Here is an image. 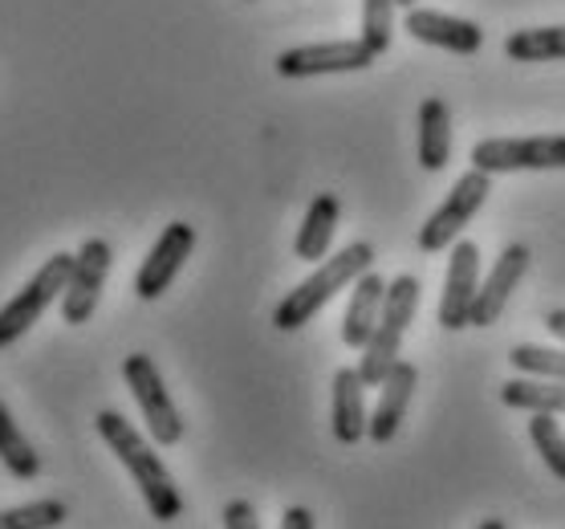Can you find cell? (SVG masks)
<instances>
[{
  "label": "cell",
  "instance_id": "obj_1",
  "mask_svg": "<svg viewBox=\"0 0 565 529\" xmlns=\"http://www.w3.org/2000/svg\"><path fill=\"white\" fill-rule=\"evenodd\" d=\"M94 424H98V436L106 440V448L115 452L118 461H122V468L130 473V480L139 485L142 501H147L154 521H180L183 517L180 489H175V480H171L163 456L139 436V427L118 412H98Z\"/></svg>",
  "mask_w": 565,
  "mask_h": 529
},
{
  "label": "cell",
  "instance_id": "obj_2",
  "mask_svg": "<svg viewBox=\"0 0 565 529\" xmlns=\"http://www.w3.org/2000/svg\"><path fill=\"white\" fill-rule=\"evenodd\" d=\"M371 265H374L371 241H354V245H347L342 253L326 257L318 269L309 273L306 282L297 285L294 294H285L281 301H277V310H273V326L285 330V335L301 330V326L313 322V318L334 301V294H342L347 285L359 282L362 273H371Z\"/></svg>",
  "mask_w": 565,
  "mask_h": 529
},
{
  "label": "cell",
  "instance_id": "obj_3",
  "mask_svg": "<svg viewBox=\"0 0 565 529\" xmlns=\"http://www.w3.org/2000/svg\"><path fill=\"white\" fill-rule=\"evenodd\" d=\"M419 277L415 273H398L395 282H386V301H383V318L374 326L371 342L362 347L359 374L366 388H379L391 367L398 362V350H403V338H407V326L415 322V310H419Z\"/></svg>",
  "mask_w": 565,
  "mask_h": 529
},
{
  "label": "cell",
  "instance_id": "obj_4",
  "mask_svg": "<svg viewBox=\"0 0 565 529\" xmlns=\"http://www.w3.org/2000/svg\"><path fill=\"white\" fill-rule=\"evenodd\" d=\"M70 273H74V253H53V257L21 285V294L9 297V301L0 306V347H13L17 338H25L29 330L41 322V314L65 294Z\"/></svg>",
  "mask_w": 565,
  "mask_h": 529
},
{
  "label": "cell",
  "instance_id": "obj_5",
  "mask_svg": "<svg viewBox=\"0 0 565 529\" xmlns=\"http://www.w3.org/2000/svg\"><path fill=\"white\" fill-rule=\"evenodd\" d=\"M122 379H127L130 395H135V403H139L142 424H147L154 444H159V448L180 444L183 415H180V408L171 403V391H168V383H163V374H159L151 355H142V350L127 355V359H122Z\"/></svg>",
  "mask_w": 565,
  "mask_h": 529
},
{
  "label": "cell",
  "instance_id": "obj_6",
  "mask_svg": "<svg viewBox=\"0 0 565 529\" xmlns=\"http://www.w3.org/2000/svg\"><path fill=\"white\" fill-rule=\"evenodd\" d=\"M492 192V176L480 168H468L460 180L451 183V192L444 195V204L424 220V229H419V248L424 253H444L451 248L456 241L463 236V229L472 224V216L484 208Z\"/></svg>",
  "mask_w": 565,
  "mask_h": 529
},
{
  "label": "cell",
  "instance_id": "obj_7",
  "mask_svg": "<svg viewBox=\"0 0 565 529\" xmlns=\"http://www.w3.org/2000/svg\"><path fill=\"white\" fill-rule=\"evenodd\" d=\"M472 168L489 171V176H509V171H565V135L480 139L472 147Z\"/></svg>",
  "mask_w": 565,
  "mask_h": 529
},
{
  "label": "cell",
  "instance_id": "obj_8",
  "mask_svg": "<svg viewBox=\"0 0 565 529\" xmlns=\"http://www.w3.org/2000/svg\"><path fill=\"white\" fill-rule=\"evenodd\" d=\"M379 53L362 38L354 41H318V45H294L277 57L281 78H326V74H359L371 70Z\"/></svg>",
  "mask_w": 565,
  "mask_h": 529
},
{
  "label": "cell",
  "instance_id": "obj_9",
  "mask_svg": "<svg viewBox=\"0 0 565 529\" xmlns=\"http://www.w3.org/2000/svg\"><path fill=\"white\" fill-rule=\"evenodd\" d=\"M110 245L103 236H90L86 245L74 253V273H70V285L62 294V318L65 326H86L98 310V297L106 289V277H110Z\"/></svg>",
  "mask_w": 565,
  "mask_h": 529
},
{
  "label": "cell",
  "instance_id": "obj_10",
  "mask_svg": "<svg viewBox=\"0 0 565 529\" xmlns=\"http://www.w3.org/2000/svg\"><path fill=\"white\" fill-rule=\"evenodd\" d=\"M192 248H195V229L188 220H171L168 229L159 233V241L151 245L147 261L139 265V273H135V294L142 301H154V297L168 294L171 282L180 277L183 261L192 257Z\"/></svg>",
  "mask_w": 565,
  "mask_h": 529
},
{
  "label": "cell",
  "instance_id": "obj_11",
  "mask_svg": "<svg viewBox=\"0 0 565 529\" xmlns=\"http://www.w3.org/2000/svg\"><path fill=\"white\" fill-rule=\"evenodd\" d=\"M480 294V248L476 241L460 236L451 245L448 277H444V297H439V326L444 330H463L472 326V301Z\"/></svg>",
  "mask_w": 565,
  "mask_h": 529
},
{
  "label": "cell",
  "instance_id": "obj_12",
  "mask_svg": "<svg viewBox=\"0 0 565 529\" xmlns=\"http://www.w3.org/2000/svg\"><path fill=\"white\" fill-rule=\"evenodd\" d=\"M529 265H533L529 245H521V241L504 245V253L497 257V265L489 269V277L480 282V294H476V301H472V326L476 330H484V326H492L497 318H501L504 306H509V297H513V289L529 277Z\"/></svg>",
  "mask_w": 565,
  "mask_h": 529
},
{
  "label": "cell",
  "instance_id": "obj_13",
  "mask_svg": "<svg viewBox=\"0 0 565 529\" xmlns=\"http://www.w3.org/2000/svg\"><path fill=\"white\" fill-rule=\"evenodd\" d=\"M403 33H412L419 45H431V50H448V53H476L484 45V29L476 21H463V17L439 13V9H407L403 17Z\"/></svg>",
  "mask_w": 565,
  "mask_h": 529
},
{
  "label": "cell",
  "instance_id": "obj_14",
  "mask_svg": "<svg viewBox=\"0 0 565 529\" xmlns=\"http://www.w3.org/2000/svg\"><path fill=\"white\" fill-rule=\"evenodd\" d=\"M419 388V367L407 359H398L391 367L383 383H379V403H374L371 412V424H366V436L374 444H391L398 436V427L407 420V408H412V395Z\"/></svg>",
  "mask_w": 565,
  "mask_h": 529
},
{
  "label": "cell",
  "instance_id": "obj_15",
  "mask_svg": "<svg viewBox=\"0 0 565 529\" xmlns=\"http://www.w3.org/2000/svg\"><path fill=\"white\" fill-rule=\"evenodd\" d=\"M366 383L359 367H338L334 371V403H330V427L338 444H359L366 440Z\"/></svg>",
  "mask_w": 565,
  "mask_h": 529
},
{
  "label": "cell",
  "instance_id": "obj_16",
  "mask_svg": "<svg viewBox=\"0 0 565 529\" xmlns=\"http://www.w3.org/2000/svg\"><path fill=\"white\" fill-rule=\"evenodd\" d=\"M338 220H342V200H338L334 192L313 195L309 208H306V216H301V229H297V236H294L297 261H326L330 257Z\"/></svg>",
  "mask_w": 565,
  "mask_h": 529
},
{
  "label": "cell",
  "instance_id": "obj_17",
  "mask_svg": "<svg viewBox=\"0 0 565 529\" xmlns=\"http://www.w3.org/2000/svg\"><path fill=\"white\" fill-rule=\"evenodd\" d=\"M383 301H386V282L379 273H362L354 289H350V306H347V318H342V342L350 350H362L371 342L374 326L383 318Z\"/></svg>",
  "mask_w": 565,
  "mask_h": 529
},
{
  "label": "cell",
  "instance_id": "obj_18",
  "mask_svg": "<svg viewBox=\"0 0 565 529\" xmlns=\"http://www.w3.org/2000/svg\"><path fill=\"white\" fill-rule=\"evenodd\" d=\"M501 403L513 412L529 415H565V383L562 379H537V374H516L501 383Z\"/></svg>",
  "mask_w": 565,
  "mask_h": 529
},
{
  "label": "cell",
  "instance_id": "obj_19",
  "mask_svg": "<svg viewBox=\"0 0 565 529\" xmlns=\"http://www.w3.org/2000/svg\"><path fill=\"white\" fill-rule=\"evenodd\" d=\"M451 159V110L444 98H424L419 103V168L444 171Z\"/></svg>",
  "mask_w": 565,
  "mask_h": 529
},
{
  "label": "cell",
  "instance_id": "obj_20",
  "mask_svg": "<svg viewBox=\"0 0 565 529\" xmlns=\"http://www.w3.org/2000/svg\"><path fill=\"white\" fill-rule=\"evenodd\" d=\"M504 57L521 65L537 62H565V25H541V29H516L504 41Z\"/></svg>",
  "mask_w": 565,
  "mask_h": 529
},
{
  "label": "cell",
  "instance_id": "obj_21",
  "mask_svg": "<svg viewBox=\"0 0 565 529\" xmlns=\"http://www.w3.org/2000/svg\"><path fill=\"white\" fill-rule=\"evenodd\" d=\"M0 465L9 468L13 480H33L41 473L38 448H33V440L17 427L13 412L4 408V400H0Z\"/></svg>",
  "mask_w": 565,
  "mask_h": 529
},
{
  "label": "cell",
  "instance_id": "obj_22",
  "mask_svg": "<svg viewBox=\"0 0 565 529\" xmlns=\"http://www.w3.org/2000/svg\"><path fill=\"white\" fill-rule=\"evenodd\" d=\"M65 501L57 497H38L29 505H13V509H0V529H57L65 526Z\"/></svg>",
  "mask_w": 565,
  "mask_h": 529
},
{
  "label": "cell",
  "instance_id": "obj_23",
  "mask_svg": "<svg viewBox=\"0 0 565 529\" xmlns=\"http://www.w3.org/2000/svg\"><path fill=\"white\" fill-rule=\"evenodd\" d=\"M529 440L553 477L565 480V432L557 415H529Z\"/></svg>",
  "mask_w": 565,
  "mask_h": 529
},
{
  "label": "cell",
  "instance_id": "obj_24",
  "mask_svg": "<svg viewBox=\"0 0 565 529\" xmlns=\"http://www.w3.org/2000/svg\"><path fill=\"white\" fill-rule=\"evenodd\" d=\"M395 9L398 0H362V33L359 38L371 45L379 57L391 50L395 41Z\"/></svg>",
  "mask_w": 565,
  "mask_h": 529
},
{
  "label": "cell",
  "instance_id": "obj_25",
  "mask_svg": "<svg viewBox=\"0 0 565 529\" xmlns=\"http://www.w3.org/2000/svg\"><path fill=\"white\" fill-rule=\"evenodd\" d=\"M509 362L516 374H537V379H562L565 383V350L557 347H537V342H521L509 350Z\"/></svg>",
  "mask_w": 565,
  "mask_h": 529
},
{
  "label": "cell",
  "instance_id": "obj_26",
  "mask_svg": "<svg viewBox=\"0 0 565 529\" xmlns=\"http://www.w3.org/2000/svg\"><path fill=\"white\" fill-rule=\"evenodd\" d=\"M224 529H260L257 505L245 501V497L228 501V505H224Z\"/></svg>",
  "mask_w": 565,
  "mask_h": 529
},
{
  "label": "cell",
  "instance_id": "obj_27",
  "mask_svg": "<svg viewBox=\"0 0 565 529\" xmlns=\"http://www.w3.org/2000/svg\"><path fill=\"white\" fill-rule=\"evenodd\" d=\"M281 529H318V526H313V514H309L306 505H289L281 514Z\"/></svg>",
  "mask_w": 565,
  "mask_h": 529
},
{
  "label": "cell",
  "instance_id": "obj_28",
  "mask_svg": "<svg viewBox=\"0 0 565 529\" xmlns=\"http://www.w3.org/2000/svg\"><path fill=\"white\" fill-rule=\"evenodd\" d=\"M545 330H550V335H557L565 342V310H550V314H545Z\"/></svg>",
  "mask_w": 565,
  "mask_h": 529
},
{
  "label": "cell",
  "instance_id": "obj_29",
  "mask_svg": "<svg viewBox=\"0 0 565 529\" xmlns=\"http://www.w3.org/2000/svg\"><path fill=\"white\" fill-rule=\"evenodd\" d=\"M476 529H509V526H504L501 517H484V521H480Z\"/></svg>",
  "mask_w": 565,
  "mask_h": 529
},
{
  "label": "cell",
  "instance_id": "obj_30",
  "mask_svg": "<svg viewBox=\"0 0 565 529\" xmlns=\"http://www.w3.org/2000/svg\"><path fill=\"white\" fill-rule=\"evenodd\" d=\"M398 9H415V0H398Z\"/></svg>",
  "mask_w": 565,
  "mask_h": 529
}]
</instances>
